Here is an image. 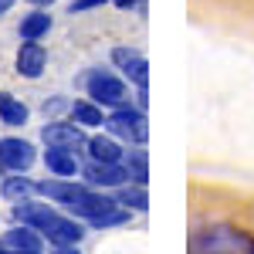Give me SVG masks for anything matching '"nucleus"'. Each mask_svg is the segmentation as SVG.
<instances>
[{
  "instance_id": "6e6552de",
  "label": "nucleus",
  "mask_w": 254,
  "mask_h": 254,
  "mask_svg": "<svg viewBox=\"0 0 254 254\" xmlns=\"http://www.w3.org/2000/svg\"><path fill=\"white\" fill-rule=\"evenodd\" d=\"M41 237H48L55 248H71V244H78L81 237H85V231H81V224L75 220V217L55 214L51 220H48V224H44Z\"/></svg>"
},
{
  "instance_id": "393cba45",
  "label": "nucleus",
  "mask_w": 254,
  "mask_h": 254,
  "mask_svg": "<svg viewBox=\"0 0 254 254\" xmlns=\"http://www.w3.org/2000/svg\"><path fill=\"white\" fill-rule=\"evenodd\" d=\"M55 254H78V248L71 244V248H55Z\"/></svg>"
},
{
  "instance_id": "2eb2a0df",
  "label": "nucleus",
  "mask_w": 254,
  "mask_h": 254,
  "mask_svg": "<svg viewBox=\"0 0 254 254\" xmlns=\"http://www.w3.org/2000/svg\"><path fill=\"white\" fill-rule=\"evenodd\" d=\"M17 31H20V38H24V41H41L48 31H51V17H48V10L38 7V10H31V14H24Z\"/></svg>"
},
{
  "instance_id": "aec40b11",
  "label": "nucleus",
  "mask_w": 254,
  "mask_h": 254,
  "mask_svg": "<svg viewBox=\"0 0 254 254\" xmlns=\"http://www.w3.org/2000/svg\"><path fill=\"white\" fill-rule=\"evenodd\" d=\"M122 166L129 170V180H132V183H142V187L149 183V159H146V153H142V149L126 153V156H122Z\"/></svg>"
},
{
  "instance_id": "6ab92c4d",
  "label": "nucleus",
  "mask_w": 254,
  "mask_h": 254,
  "mask_svg": "<svg viewBox=\"0 0 254 254\" xmlns=\"http://www.w3.org/2000/svg\"><path fill=\"white\" fill-rule=\"evenodd\" d=\"M116 200L122 203V207H132V210H149V196H146V187H142V183H132V187L122 183Z\"/></svg>"
},
{
  "instance_id": "4468645a",
  "label": "nucleus",
  "mask_w": 254,
  "mask_h": 254,
  "mask_svg": "<svg viewBox=\"0 0 254 254\" xmlns=\"http://www.w3.org/2000/svg\"><path fill=\"white\" fill-rule=\"evenodd\" d=\"M85 149H88V156L95 159V163H122V156H126L122 146L109 136H92L85 142Z\"/></svg>"
},
{
  "instance_id": "f257e3e1",
  "label": "nucleus",
  "mask_w": 254,
  "mask_h": 254,
  "mask_svg": "<svg viewBox=\"0 0 254 254\" xmlns=\"http://www.w3.org/2000/svg\"><path fill=\"white\" fill-rule=\"evenodd\" d=\"M190 254H254V234L234 224H207L196 227L187 244Z\"/></svg>"
},
{
  "instance_id": "1a4fd4ad",
  "label": "nucleus",
  "mask_w": 254,
  "mask_h": 254,
  "mask_svg": "<svg viewBox=\"0 0 254 254\" xmlns=\"http://www.w3.org/2000/svg\"><path fill=\"white\" fill-rule=\"evenodd\" d=\"M44 68H48V51H44V44L24 41L20 51H17V71L24 75V78H41Z\"/></svg>"
},
{
  "instance_id": "f03ea898",
  "label": "nucleus",
  "mask_w": 254,
  "mask_h": 254,
  "mask_svg": "<svg viewBox=\"0 0 254 254\" xmlns=\"http://www.w3.org/2000/svg\"><path fill=\"white\" fill-rule=\"evenodd\" d=\"M109 132L116 139H126L129 146H142L149 139V122H146V112L142 109H132V105H119L112 116L105 119Z\"/></svg>"
},
{
  "instance_id": "0eeeda50",
  "label": "nucleus",
  "mask_w": 254,
  "mask_h": 254,
  "mask_svg": "<svg viewBox=\"0 0 254 254\" xmlns=\"http://www.w3.org/2000/svg\"><path fill=\"white\" fill-rule=\"evenodd\" d=\"M41 139H44V146H64V149H81L88 142L85 126L78 122H48L41 129Z\"/></svg>"
},
{
  "instance_id": "f3484780",
  "label": "nucleus",
  "mask_w": 254,
  "mask_h": 254,
  "mask_svg": "<svg viewBox=\"0 0 254 254\" xmlns=\"http://www.w3.org/2000/svg\"><path fill=\"white\" fill-rule=\"evenodd\" d=\"M0 119H3V126H24L27 122V105L20 98L0 92Z\"/></svg>"
},
{
  "instance_id": "ddd939ff",
  "label": "nucleus",
  "mask_w": 254,
  "mask_h": 254,
  "mask_svg": "<svg viewBox=\"0 0 254 254\" xmlns=\"http://www.w3.org/2000/svg\"><path fill=\"white\" fill-rule=\"evenodd\" d=\"M44 166H48L55 176H75V173H78L75 149H64V146H48V153H44Z\"/></svg>"
},
{
  "instance_id": "4be33fe9",
  "label": "nucleus",
  "mask_w": 254,
  "mask_h": 254,
  "mask_svg": "<svg viewBox=\"0 0 254 254\" xmlns=\"http://www.w3.org/2000/svg\"><path fill=\"white\" fill-rule=\"evenodd\" d=\"M112 3H116L119 10H132V7H139L142 0H112Z\"/></svg>"
},
{
  "instance_id": "b1692460",
  "label": "nucleus",
  "mask_w": 254,
  "mask_h": 254,
  "mask_svg": "<svg viewBox=\"0 0 254 254\" xmlns=\"http://www.w3.org/2000/svg\"><path fill=\"white\" fill-rule=\"evenodd\" d=\"M14 3H17V0H0V14H7V10H10Z\"/></svg>"
},
{
  "instance_id": "39448f33",
  "label": "nucleus",
  "mask_w": 254,
  "mask_h": 254,
  "mask_svg": "<svg viewBox=\"0 0 254 254\" xmlns=\"http://www.w3.org/2000/svg\"><path fill=\"white\" fill-rule=\"evenodd\" d=\"M112 64H119L136 88L149 85V61H146L142 51H136V48H112Z\"/></svg>"
},
{
  "instance_id": "dca6fc26",
  "label": "nucleus",
  "mask_w": 254,
  "mask_h": 254,
  "mask_svg": "<svg viewBox=\"0 0 254 254\" xmlns=\"http://www.w3.org/2000/svg\"><path fill=\"white\" fill-rule=\"evenodd\" d=\"M71 122H78V126H105V119H102V105L92 102V98H78V102H71Z\"/></svg>"
},
{
  "instance_id": "a878e982",
  "label": "nucleus",
  "mask_w": 254,
  "mask_h": 254,
  "mask_svg": "<svg viewBox=\"0 0 254 254\" xmlns=\"http://www.w3.org/2000/svg\"><path fill=\"white\" fill-rule=\"evenodd\" d=\"M27 3H34V7H51L55 0H27Z\"/></svg>"
},
{
  "instance_id": "5701e85b",
  "label": "nucleus",
  "mask_w": 254,
  "mask_h": 254,
  "mask_svg": "<svg viewBox=\"0 0 254 254\" xmlns=\"http://www.w3.org/2000/svg\"><path fill=\"white\" fill-rule=\"evenodd\" d=\"M136 105L142 109V112H146V105H149V92H146V88H139V95H136Z\"/></svg>"
},
{
  "instance_id": "423d86ee",
  "label": "nucleus",
  "mask_w": 254,
  "mask_h": 254,
  "mask_svg": "<svg viewBox=\"0 0 254 254\" xmlns=\"http://www.w3.org/2000/svg\"><path fill=\"white\" fill-rule=\"evenodd\" d=\"M116 207H119L116 196H105V193H98V190H92V187H88V190H85V193H81L78 200L68 207V210H71L75 217H85L88 224H95V220H102L105 214H112Z\"/></svg>"
},
{
  "instance_id": "7ed1b4c3",
  "label": "nucleus",
  "mask_w": 254,
  "mask_h": 254,
  "mask_svg": "<svg viewBox=\"0 0 254 254\" xmlns=\"http://www.w3.org/2000/svg\"><path fill=\"white\" fill-rule=\"evenodd\" d=\"M88 98L98 102V105L119 109V105H129V85L119 78V75L92 71V75H88Z\"/></svg>"
},
{
  "instance_id": "bb28decb",
  "label": "nucleus",
  "mask_w": 254,
  "mask_h": 254,
  "mask_svg": "<svg viewBox=\"0 0 254 254\" xmlns=\"http://www.w3.org/2000/svg\"><path fill=\"white\" fill-rule=\"evenodd\" d=\"M3 170H7V166H3V163H0V183H3Z\"/></svg>"
},
{
  "instance_id": "412c9836",
  "label": "nucleus",
  "mask_w": 254,
  "mask_h": 254,
  "mask_svg": "<svg viewBox=\"0 0 254 254\" xmlns=\"http://www.w3.org/2000/svg\"><path fill=\"white\" fill-rule=\"evenodd\" d=\"M102 3H109V0H71V14H81V10H95V7H102Z\"/></svg>"
},
{
  "instance_id": "9d476101",
  "label": "nucleus",
  "mask_w": 254,
  "mask_h": 254,
  "mask_svg": "<svg viewBox=\"0 0 254 254\" xmlns=\"http://www.w3.org/2000/svg\"><path fill=\"white\" fill-rule=\"evenodd\" d=\"M85 180L92 187H122V183H129V170L122 163H95L92 159V166L85 170Z\"/></svg>"
},
{
  "instance_id": "9b49d317",
  "label": "nucleus",
  "mask_w": 254,
  "mask_h": 254,
  "mask_svg": "<svg viewBox=\"0 0 254 254\" xmlns=\"http://www.w3.org/2000/svg\"><path fill=\"white\" fill-rule=\"evenodd\" d=\"M85 190H88L85 183H75V180H68V176H64V180H44V183H38V193L51 196V200H58L64 207H71Z\"/></svg>"
},
{
  "instance_id": "f8f14e48",
  "label": "nucleus",
  "mask_w": 254,
  "mask_h": 254,
  "mask_svg": "<svg viewBox=\"0 0 254 254\" xmlns=\"http://www.w3.org/2000/svg\"><path fill=\"white\" fill-rule=\"evenodd\" d=\"M3 241H7V248L24 251V254H41V248H44V237H41L31 224H17V227H10V231L3 234Z\"/></svg>"
},
{
  "instance_id": "20e7f679",
  "label": "nucleus",
  "mask_w": 254,
  "mask_h": 254,
  "mask_svg": "<svg viewBox=\"0 0 254 254\" xmlns=\"http://www.w3.org/2000/svg\"><path fill=\"white\" fill-rule=\"evenodd\" d=\"M34 146L27 142V139H0V163L10 170V173H27L31 166H34Z\"/></svg>"
},
{
  "instance_id": "a211bd4d",
  "label": "nucleus",
  "mask_w": 254,
  "mask_h": 254,
  "mask_svg": "<svg viewBox=\"0 0 254 254\" xmlns=\"http://www.w3.org/2000/svg\"><path fill=\"white\" fill-rule=\"evenodd\" d=\"M0 193L7 196V200H27L31 193H38V183L34 180H24L20 173H14L0 183Z\"/></svg>"
}]
</instances>
